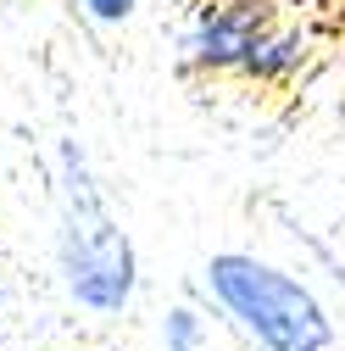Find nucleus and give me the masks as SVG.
I'll list each match as a JSON object with an SVG mask.
<instances>
[{
    "label": "nucleus",
    "instance_id": "f257e3e1",
    "mask_svg": "<svg viewBox=\"0 0 345 351\" xmlns=\"http://www.w3.org/2000/svg\"><path fill=\"white\" fill-rule=\"evenodd\" d=\"M51 184H56V279L62 295L90 318H123L140 295V245L128 223L112 212L106 184L73 134L51 151Z\"/></svg>",
    "mask_w": 345,
    "mask_h": 351
},
{
    "label": "nucleus",
    "instance_id": "f03ea898",
    "mask_svg": "<svg viewBox=\"0 0 345 351\" xmlns=\"http://www.w3.org/2000/svg\"><path fill=\"white\" fill-rule=\"evenodd\" d=\"M201 290L245 346L256 351H334L340 324L329 301L295 268L256 251H212L201 268Z\"/></svg>",
    "mask_w": 345,
    "mask_h": 351
},
{
    "label": "nucleus",
    "instance_id": "7ed1b4c3",
    "mask_svg": "<svg viewBox=\"0 0 345 351\" xmlns=\"http://www.w3.org/2000/svg\"><path fill=\"white\" fill-rule=\"evenodd\" d=\"M273 0H201L179 28V67L184 73H240L251 45L273 28Z\"/></svg>",
    "mask_w": 345,
    "mask_h": 351
},
{
    "label": "nucleus",
    "instance_id": "20e7f679",
    "mask_svg": "<svg viewBox=\"0 0 345 351\" xmlns=\"http://www.w3.org/2000/svg\"><path fill=\"white\" fill-rule=\"evenodd\" d=\"M312 28H295V23H273L262 39L251 45V56L240 62V78L251 84H268V90H279V84H295L301 73H307L312 62Z\"/></svg>",
    "mask_w": 345,
    "mask_h": 351
},
{
    "label": "nucleus",
    "instance_id": "39448f33",
    "mask_svg": "<svg viewBox=\"0 0 345 351\" xmlns=\"http://www.w3.org/2000/svg\"><path fill=\"white\" fill-rule=\"evenodd\" d=\"M162 351H212V306L172 301L162 313Z\"/></svg>",
    "mask_w": 345,
    "mask_h": 351
},
{
    "label": "nucleus",
    "instance_id": "423d86ee",
    "mask_svg": "<svg viewBox=\"0 0 345 351\" xmlns=\"http://www.w3.org/2000/svg\"><path fill=\"white\" fill-rule=\"evenodd\" d=\"M90 28H128L140 17V0H73Z\"/></svg>",
    "mask_w": 345,
    "mask_h": 351
},
{
    "label": "nucleus",
    "instance_id": "0eeeda50",
    "mask_svg": "<svg viewBox=\"0 0 345 351\" xmlns=\"http://www.w3.org/2000/svg\"><path fill=\"white\" fill-rule=\"evenodd\" d=\"M0 324H6V290H0Z\"/></svg>",
    "mask_w": 345,
    "mask_h": 351
}]
</instances>
